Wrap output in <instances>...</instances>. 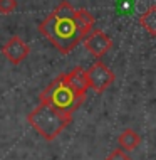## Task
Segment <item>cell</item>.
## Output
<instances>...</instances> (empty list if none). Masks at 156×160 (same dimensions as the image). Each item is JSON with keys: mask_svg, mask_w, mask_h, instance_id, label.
I'll return each mask as SVG.
<instances>
[{"mask_svg": "<svg viewBox=\"0 0 156 160\" xmlns=\"http://www.w3.org/2000/svg\"><path fill=\"white\" fill-rule=\"evenodd\" d=\"M39 31L62 54H69L86 37L77 27L74 17H59L54 12L45 17L44 22H40Z\"/></svg>", "mask_w": 156, "mask_h": 160, "instance_id": "obj_1", "label": "cell"}, {"mask_svg": "<svg viewBox=\"0 0 156 160\" xmlns=\"http://www.w3.org/2000/svg\"><path fill=\"white\" fill-rule=\"evenodd\" d=\"M139 25L149 34L151 37H156V5L148 7L139 17Z\"/></svg>", "mask_w": 156, "mask_h": 160, "instance_id": "obj_9", "label": "cell"}, {"mask_svg": "<svg viewBox=\"0 0 156 160\" xmlns=\"http://www.w3.org/2000/svg\"><path fill=\"white\" fill-rule=\"evenodd\" d=\"M74 19L77 22V27L82 31L84 36H87V34L94 29V22H96V20H94V15L91 14L89 10H86V8H79V10L76 8Z\"/></svg>", "mask_w": 156, "mask_h": 160, "instance_id": "obj_10", "label": "cell"}, {"mask_svg": "<svg viewBox=\"0 0 156 160\" xmlns=\"http://www.w3.org/2000/svg\"><path fill=\"white\" fill-rule=\"evenodd\" d=\"M118 142H119L121 148H123L124 152H133V150H136L138 145L141 143V137L138 135L134 130L126 128V130H123V132H121Z\"/></svg>", "mask_w": 156, "mask_h": 160, "instance_id": "obj_8", "label": "cell"}, {"mask_svg": "<svg viewBox=\"0 0 156 160\" xmlns=\"http://www.w3.org/2000/svg\"><path fill=\"white\" fill-rule=\"evenodd\" d=\"M86 72L89 79V88H92L96 93H104L116 79L114 72L101 61L94 62Z\"/></svg>", "mask_w": 156, "mask_h": 160, "instance_id": "obj_4", "label": "cell"}, {"mask_svg": "<svg viewBox=\"0 0 156 160\" xmlns=\"http://www.w3.org/2000/svg\"><path fill=\"white\" fill-rule=\"evenodd\" d=\"M86 94L77 93L74 88L66 81V76H57L47 88L39 94V99L42 103H49L54 108L64 111V113L72 115L82 105Z\"/></svg>", "mask_w": 156, "mask_h": 160, "instance_id": "obj_3", "label": "cell"}, {"mask_svg": "<svg viewBox=\"0 0 156 160\" xmlns=\"http://www.w3.org/2000/svg\"><path fill=\"white\" fill-rule=\"evenodd\" d=\"M2 54L10 61L12 64H20L25 58L30 54V47L25 44L20 37H12L7 41V44L2 47Z\"/></svg>", "mask_w": 156, "mask_h": 160, "instance_id": "obj_6", "label": "cell"}, {"mask_svg": "<svg viewBox=\"0 0 156 160\" xmlns=\"http://www.w3.org/2000/svg\"><path fill=\"white\" fill-rule=\"evenodd\" d=\"M27 122L44 140H55L72 122V115L54 108L49 103H42L34 108L27 116Z\"/></svg>", "mask_w": 156, "mask_h": 160, "instance_id": "obj_2", "label": "cell"}, {"mask_svg": "<svg viewBox=\"0 0 156 160\" xmlns=\"http://www.w3.org/2000/svg\"><path fill=\"white\" fill-rule=\"evenodd\" d=\"M66 81L69 84L72 86V88L76 89L77 93L81 94H86L89 89V79H87V72H86V69L82 68H74L71 72H66Z\"/></svg>", "mask_w": 156, "mask_h": 160, "instance_id": "obj_7", "label": "cell"}, {"mask_svg": "<svg viewBox=\"0 0 156 160\" xmlns=\"http://www.w3.org/2000/svg\"><path fill=\"white\" fill-rule=\"evenodd\" d=\"M84 47L91 56H94L96 59H99V58H102L104 54H107V51L112 47V41L106 32L101 31V29H92V31L84 37Z\"/></svg>", "mask_w": 156, "mask_h": 160, "instance_id": "obj_5", "label": "cell"}, {"mask_svg": "<svg viewBox=\"0 0 156 160\" xmlns=\"http://www.w3.org/2000/svg\"><path fill=\"white\" fill-rule=\"evenodd\" d=\"M106 160H131V157L124 152L123 148H116L106 157Z\"/></svg>", "mask_w": 156, "mask_h": 160, "instance_id": "obj_12", "label": "cell"}, {"mask_svg": "<svg viewBox=\"0 0 156 160\" xmlns=\"http://www.w3.org/2000/svg\"><path fill=\"white\" fill-rule=\"evenodd\" d=\"M17 8V0H0V14H12Z\"/></svg>", "mask_w": 156, "mask_h": 160, "instance_id": "obj_11", "label": "cell"}]
</instances>
